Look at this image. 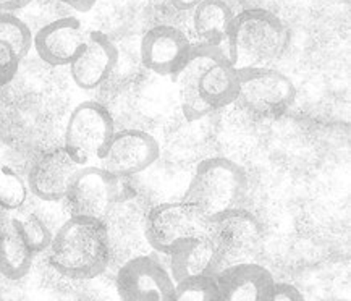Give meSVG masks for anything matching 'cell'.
Segmentation results:
<instances>
[{"label": "cell", "mask_w": 351, "mask_h": 301, "mask_svg": "<svg viewBox=\"0 0 351 301\" xmlns=\"http://www.w3.org/2000/svg\"><path fill=\"white\" fill-rule=\"evenodd\" d=\"M282 18L265 8H247L233 16L228 34V58L235 70L271 67L288 47Z\"/></svg>", "instance_id": "3"}, {"label": "cell", "mask_w": 351, "mask_h": 301, "mask_svg": "<svg viewBox=\"0 0 351 301\" xmlns=\"http://www.w3.org/2000/svg\"><path fill=\"white\" fill-rule=\"evenodd\" d=\"M33 0H0V12L15 13L28 7Z\"/></svg>", "instance_id": "26"}, {"label": "cell", "mask_w": 351, "mask_h": 301, "mask_svg": "<svg viewBox=\"0 0 351 301\" xmlns=\"http://www.w3.org/2000/svg\"><path fill=\"white\" fill-rule=\"evenodd\" d=\"M175 80L188 122H196L237 102L238 75L227 49L195 43L190 58Z\"/></svg>", "instance_id": "1"}, {"label": "cell", "mask_w": 351, "mask_h": 301, "mask_svg": "<svg viewBox=\"0 0 351 301\" xmlns=\"http://www.w3.org/2000/svg\"><path fill=\"white\" fill-rule=\"evenodd\" d=\"M263 237L259 219L243 208L230 209L210 219L208 238L217 258L219 272L235 264L253 263L250 258L263 243Z\"/></svg>", "instance_id": "6"}, {"label": "cell", "mask_w": 351, "mask_h": 301, "mask_svg": "<svg viewBox=\"0 0 351 301\" xmlns=\"http://www.w3.org/2000/svg\"><path fill=\"white\" fill-rule=\"evenodd\" d=\"M80 169L64 146L53 147L34 160L28 173V190L43 201H64Z\"/></svg>", "instance_id": "13"}, {"label": "cell", "mask_w": 351, "mask_h": 301, "mask_svg": "<svg viewBox=\"0 0 351 301\" xmlns=\"http://www.w3.org/2000/svg\"><path fill=\"white\" fill-rule=\"evenodd\" d=\"M159 154V143L151 133L128 128L114 133L99 160L107 172L119 178H128L154 165Z\"/></svg>", "instance_id": "11"}, {"label": "cell", "mask_w": 351, "mask_h": 301, "mask_svg": "<svg viewBox=\"0 0 351 301\" xmlns=\"http://www.w3.org/2000/svg\"><path fill=\"white\" fill-rule=\"evenodd\" d=\"M202 0H172L173 7L177 8V10H182V12H188V10H193V8L199 5Z\"/></svg>", "instance_id": "28"}, {"label": "cell", "mask_w": 351, "mask_h": 301, "mask_svg": "<svg viewBox=\"0 0 351 301\" xmlns=\"http://www.w3.org/2000/svg\"><path fill=\"white\" fill-rule=\"evenodd\" d=\"M34 254L26 243L20 220L0 210V274L8 280H20L28 276Z\"/></svg>", "instance_id": "17"}, {"label": "cell", "mask_w": 351, "mask_h": 301, "mask_svg": "<svg viewBox=\"0 0 351 301\" xmlns=\"http://www.w3.org/2000/svg\"><path fill=\"white\" fill-rule=\"evenodd\" d=\"M169 258L170 276L175 284L191 277H215L219 272L217 258L208 235L183 241L169 254Z\"/></svg>", "instance_id": "18"}, {"label": "cell", "mask_w": 351, "mask_h": 301, "mask_svg": "<svg viewBox=\"0 0 351 301\" xmlns=\"http://www.w3.org/2000/svg\"><path fill=\"white\" fill-rule=\"evenodd\" d=\"M173 301H220L215 277L202 276L177 282Z\"/></svg>", "instance_id": "22"}, {"label": "cell", "mask_w": 351, "mask_h": 301, "mask_svg": "<svg viewBox=\"0 0 351 301\" xmlns=\"http://www.w3.org/2000/svg\"><path fill=\"white\" fill-rule=\"evenodd\" d=\"M193 43L182 29L159 25L146 31L141 39V62L147 70L159 76L177 78L188 62Z\"/></svg>", "instance_id": "12"}, {"label": "cell", "mask_w": 351, "mask_h": 301, "mask_svg": "<svg viewBox=\"0 0 351 301\" xmlns=\"http://www.w3.org/2000/svg\"><path fill=\"white\" fill-rule=\"evenodd\" d=\"M110 261L109 228L104 220L70 217L52 237L49 264L71 280H91Z\"/></svg>", "instance_id": "2"}, {"label": "cell", "mask_w": 351, "mask_h": 301, "mask_svg": "<svg viewBox=\"0 0 351 301\" xmlns=\"http://www.w3.org/2000/svg\"><path fill=\"white\" fill-rule=\"evenodd\" d=\"M115 133L114 117L106 106L94 101L81 102L70 114L64 147L81 167L99 160Z\"/></svg>", "instance_id": "8"}, {"label": "cell", "mask_w": 351, "mask_h": 301, "mask_svg": "<svg viewBox=\"0 0 351 301\" xmlns=\"http://www.w3.org/2000/svg\"><path fill=\"white\" fill-rule=\"evenodd\" d=\"M0 41L10 44L18 56L25 58L33 47V33L15 13L0 12Z\"/></svg>", "instance_id": "21"}, {"label": "cell", "mask_w": 351, "mask_h": 301, "mask_svg": "<svg viewBox=\"0 0 351 301\" xmlns=\"http://www.w3.org/2000/svg\"><path fill=\"white\" fill-rule=\"evenodd\" d=\"M28 197V185L15 170L0 165V210L12 213L20 209Z\"/></svg>", "instance_id": "20"}, {"label": "cell", "mask_w": 351, "mask_h": 301, "mask_svg": "<svg viewBox=\"0 0 351 301\" xmlns=\"http://www.w3.org/2000/svg\"><path fill=\"white\" fill-rule=\"evenodd\" d=\"M101 165H84L76 172L65 200L70 217L104 220L123 196L121 182Z\"/></svg>", "instance_id": "9"}, {"label": "cell", "mask_w": 351, "mask_h": 301, "mask_svg": "<svg viewBox=\"0 0 351 301\" xmlns=\"http://www.w3.org/2000/svg\"><path fill=\"white\" fill-rule=\"evenodd\" d=\"M209 217L186 201L160 203L147 210L144 235L157 253L170 254L180 243L208 235Z\"/></svg>", "instance_id": "7"}, {"label": "cell", "mask_w": 351, "mask_h": 301, "mask_svg": "<svg viewBox=\"0 0 351 301\" xmlns=\"http://www.w3.org/2000/svg\"><path fill=\"white\" fill-rule=\"evenodd\" d=\"M233 12L225 0H202L193 8V31L197 41L204 46L227 49Z\"/></svg>", "instance_id": "19"}, {"label": "cell", "mask_w": 351, "mask_h": 301, "mask_svg": "<svg viewBox=\"0 0 351 301\" xmlns=\"http://www.w3.org/2000/svg\"><path fill=\"white\" fill-rule=\"evenodd\" d=\"M18 220H20L21 233H23L26 243H28L29 250L33 251V254L36 256L47 251L53 237L51 228L47 227V224L38 214H29L28 217Z\"/></svg>", "instance_id": "23"}, {"label": "cell", "mask_w": 351, "mask_h": 301, "mask_svg": "<svg viewBox=\"0 0 351 301\" xmlns=\"http://www.w3.org/2000/svg\"><path fill=\"white\" fill-rule=\"evenodd\" d=\"M119 62V51L110 38L102 31H89L86 41L70 67V75L76 86L91 91L107 82Z\"/></svg>", "instance_id": "14"}, {"label": "cell", "mask_w": 351, "mask_h": 301, "mask_svg": "<svg viewBox=\"0 0 351 301\" xmlns=\"http://www.w3.org/2000/svg\"><path fill=\"white\" fill-rule=\"evenodd\" d=\"M21 57L5 41H0V88L12 83L20 69Z\"/></svg>", "instance_id": "24"}, {"label": "cell", "mask_w": 351, "mask_h": 301, "mask_svg": "<svg viewBox=\"0 0 351 301\" xmlns=\"http://www.w3.org/2000/svg\"><path fill=\"white\" fill-rule=\"evenodd\" d=\"M115 289L120 301H173L170 272L151 256H136L119 269Z\"/></svg>", "instance_id": "10"}, {"label": "cell", "mask_w": 351, "mask_h": 301, "mask_svg": "<svg viewBox=\"0 0 351 301\" xmlns=\"http://www.w3.org/2000/svg\"><path fill=\"white\" fill-rule=\"evenodd\" d=\"M271 301H306L301 291L295 285L287 282H276Z\"/></svg>", "instance_id": "25"}, {"label": "cell", "mask_w": 351, "mask_h": 301, "mask_svg": "<svg viewBox=\"0 0 351 301\" xmlns=\"http://www.w3.org/2000/svg\"><path fill=\"white\" fill-rule=\"evenodd\" d=\"M220 301H271L276 278L256 263L225 267L215 276Z\"/></svg>", "instance_id": "16"}, {"label": "cell", "mask_w": 351, "mask_h": 301, "mask_svg": "<svg viewBox=\"0 0 351 301\" xmlns=\"http://www.w3.org/2000/svg\"><path fill=\"white\" fill-rule=\"evenodd\" d=\"M247 193L246 170L227 157L201 160L182 200L196 206L206 217L241 208Z\"/></svg>", "instance_id": "4"}, {"label": "cell", "mask_w": 351, "mask_h": 301, "mask_svg": "<svg viewBox=\"0 0 351 301\" xmlns=\"http://www.w3.org/2000/svg\"><path fill=\"white\" fill-rule=\"evenodd\" d=\"M237 102L247 114L261 119H278L296 101V86L282 71L272 67L237 70Z\"/></svg>", "instance_id": "5"}, {"label": "cell", "mask_w": 351, "mask_h": 301, "mask_svg": "<svg viewBox=\"0 0 351 301\" xmlns=\"http://www.w3.org/2000/svg\"><path fill=\"white\" fill-rule=\"evenodd\" d=\"M86 41V31L78 18L65 16L43 26L33 36V47L44 64L66 67L75 60Z\"/></svg>", "instance_id": "15"}, {"label": "cell", "mask_w": 351, "mask_h": 301, "mask_svg": "<svg viewBox=\"0 0 351 301\" xmlns=\"http://www.w3.org/2000/svg\"><path fill=\"white\" fill-rule=\"evenodd\" d=\"M60 3H64V5L73 8L76 12H81V13H86L91 10V8L96 5L97 0H58Z\"/></svg>", "instance_id": "27"}]
</instances>
